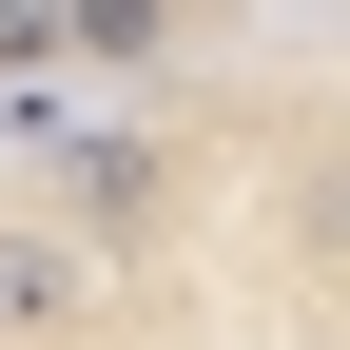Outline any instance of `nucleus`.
<instances>
[{
  "label": "nucleus",
  "instance_id": "obj_4",
  "mask_svg": "<svg viewBox=\"0 0 350 350\" xmlns=\"http://www.w3.org/2000/svg\"><path fill=\"white\" fill-rule=\"evenodd\" d=\"M59 78V0H0V98H39Z\"/></svg>",
  "mask_w": 350,
  "mask_h": 350
},
{
  "label": "nucleus",
  "instance_id": "obj_3",
  "mask_svg": "<svg viewBox=\"0 0 350 350\" xmlns=\"http://www.w3.org/2000/svg\"><path fill=\"white\" fill-rule=\"evenodd\" d=\"M175 20H195V0H59V59H175Z\"/></svg>",
  "mask_w": 350,
  "mask_h": 350
},
{
  "label": "nucleus",
  "instance_id": "obj_2",
  "mask_svg": "<svg viewBox=\"0 0 350 350\" xmlns=\"http://www.w3.org/2000/svg\"><path fill=\"white\" fill-rule=\"evenodd\" d=\"M156 195H175L156 137H78V156H59V214H78V234H156Z\"/></svg>",
  "mask_w": 350,
  "mask_h": 350
},
{
  "label": "nucleus",
  "instance_id": "obj_1",
  "mask_svg": "<svg viewBox=\"0 0 350 350\" xmlns=\"http://www.w3.org/2000/svg\"><path fill=\"white\" fill-rule=\"evenodd\" d=\"M78 312H98V253L39 234V214H0V331H78Z\"/></svg>",
  "mask_w": 350,
  "mask_h": 350
}]
</instances>
